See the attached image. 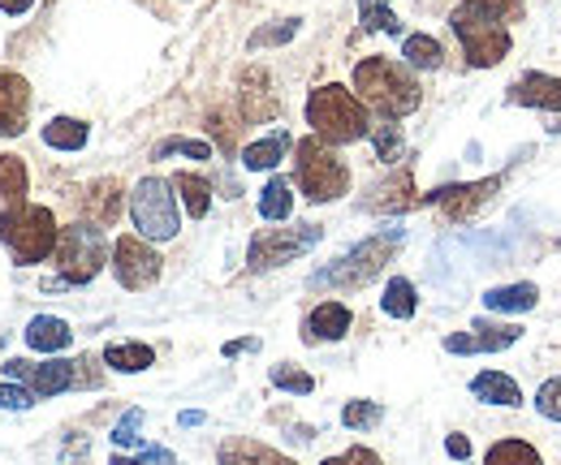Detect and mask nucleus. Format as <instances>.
Segmentation results:
<instances>
[{
    "mask_svg": "<svg viewBox=\"0 0 561 465\" xmlns=\"http://www.w3.org/2000/svg\"><path fill=\"white\" fill-rule=\"evenodd\" d=\"M354 95L363 100V108L380 113L385 121L411 117L423 100L415 73L402 61H389V57H367L354 66Z\"/></svg>",
    "mask_w": 561,
    "mask_h": 465,
    "instance_id": "1",
    "label": "nucleus"
},
{
    "mask_svg": "<svg viewBox=\"0 0 561 465\" xmlns=\"http://www.w3.org/2000/svg\"><path fill=\"white\" fill-rule=\"evenodd\" d=\"M307 126L320 142L346 147V142H358L371 133V117L354 91H346L342 82H324L307 95Z\"/></svg>",
    "mask_w": 561,
    "mask_h": 465,
    "instance_id": "2",
    "label": "nucleus"
},
{
    "mask_svg": "<svg viewBox=\"0 0 561 465\" xmlns=\"http://www.w3.org/2000/svg\"><path fill=\"white\" fill-rule=\"evenodd\" d=\"M57 237H61V229H57V216L48 207L22 202V207L0 211V246L13 255V264H44L57 251Z\"/></svg>",
    "mask_w": 561,
    "mask_h": 465,
    "instance_id": "3",
    "label": "nucleus"
},
{
    "mask_svg": "<svg viewBox=\"0 0 561 465\" xmlns=\"http://www.w3.org/2000/svg\"><path fill=\"white\" fill-rule=\"evenodd\" d=\"M294 182H298L302 199L333 202L351 190V168H346V160L329 142H320L311 133V138L294 142Z\"/></svg>",
    "mask_w": 561,
    "mask_h": 465,
    "instance_id": "4",
    "label": "nucleus"
},
{
    "mask_svg": "<svg viewBox=\"0 0 561 465\" xmlns=\"http://www.w3.org/2000/svg\"><path fill=\"white\" fill-rule=\"evenodd\" d=\"M398 242H402V233L393 229V233H376V237H367V242H358L351 255H342L337 264L320 267L316 276H311V284L316 289H363V284H371L385 264L393 259V251H398Z\"/></svg>",
    "mask_w": 561,
    "mask_h": 465,
    "instance_id": "5",
    "label": "nucleus"
},
{
    "mask_svg": "<svg viewBox=\"0 0 561 465\" xmlns=\"http://www.w3.org/2000/svg\"><path fill=\"white\" fill-rule=\"evenodd\" d=\"M449 26H454V35L462 39L467 61L476 69H492L510 57V26L489 18V13L471 9V4H458V9L449 13Z\"/></svg>",
    "mask_w": 561,
    "mask_h": 465,
    "instance_id": "6",
    "label": "nucleus"
},
{
    "mask_svg": "<svg viewBox=\"0 0 561 465\" xmlns=\"http://www.w3.org/2000/svg\"><path fill=\"white\" fill-rule=\"evenodd\" d=\"M130 220L139 229L142 242H169L182 229L178 216V195L164 177H142L139 186L130 190Z\"/></svg>",
    "mask_w": 561,
    "mask_h": 465,
    "instance_id": "7",
    "label": "nucleus"
},
{
    "mask_svg": "<svg viewBox=\"0 0 561 465\" xmlns=\"http://www.w3.org/2000/svg\"><path fill=\"white\" fill-rule=\"evenodd\" d=\"M57 267H61V284H91L100 276V267L108 259V242L95 224L78 220L70 229H61L57 237Z\"/></svg>",
    "mask_w": 561,
    "mask_h": 465,
    "instance_id": "8",
    "label": "nucleus"
},
{
    "mask_svg": "<svg viewBox=\"0 0 561 465\" xmlns=\"http://www.w3.org/2000/svg\"><path fill=\"white\" fill-rule=\"evenodd\" d=\"M324 237L320 224H294V229H260L251 237V251H247V267L251 271H273L294 259H302L307 251H316Z\"/></svg>",
    "mask_w": 561,
    "mask_h": 465,
    "instance_id": "9",
    "label": "nucleus"
},
{
    "mask_svg": "<svg viewBox=\"0 0 561 465\" xmlns=\"http://www.w3.org/2000/svg\"><path fill=\"white\" fill-rule=\"evenodd\" d=\"M4 380L26 384L35 397H61L78 384V362L70 358H48V362H26V358H9L4 362Z\"/></svg>",
    "mask_w": 561,
    "mask_h": 465,
    "instance_id": "10",
    "label": "nucleus"
},
{
    "mask_svg": "<svg viewBox=\"0 0 561 465\" xmlns=\"http://www.w3.org/2000/svg\"><path fill=\"white\" fill-rule=\"evenodd\" d=\"M160 255L142 242V237H117V246H113V276H117V284L122 289H130V293H139V289H151L156 280H160Z\"/></svg>",
    "mask_w": 561,
    "mask_h": 465,
    "instance_id": "11",
    "label": "nucleus"
},
{
    "mask_svg": "<svg viewBox=\"0 0 561 465\" xmlns=\"http://www.w3.org/2000/svg\"><path fill=\"white\" fill-rule=\"evenodd\" d=\"M501 190V177H484V182H471V186H445V190H432V195H423V202H432V207H440L449 220H467V216H476L484 202L492 199Z\"/></svg>",
    "mask_w": 561,
    "mask_h": 465,
    "instance_id": "12",
    "label": "nucleus"
},
{
    "mask_svg": "<svg viewBox=\"0 0 561 465\" xmlns=\"http://www.w3.org/2000/svg\"><path fill=\"white\" fill-rule=\"evenodd\" d=\"M523 340V328L518 324H476L471 333H454L445 336V349L449 353H501V349H510V345H518Z\"/></svg>",
    "mask_w": 561,
    "mask_h": 465,
    "instance_id": "13",
    "label": "nucleus"
},
{
    "mask_svg": "<svg viewBox=\"0 0 561 465\" xmlns=\"http://www.w3.org/2000/svg\"><path fill=\"white\" fill-rule=\"evenodd\" d=\"M122 202H126V190L117 177H100L82 190V220L95 224V229H113L122 220Z\"/></svg>",
    "mask_w": 561,
    "mask_h": 465,
    "instance_id": "14",
    "label": "nucleus"
},
{
    "mask_svg": "<svg viewBox=\"0 0 561 465\" xmlns=\"http://www.w3.org/2000/svg\"><path fill=\"white\" fill-rule=\"evenodd\" d=\"M31 117V86L22 73H0V138H18Z\"/></svg>",
    "mask_w": 561,
    "mask_h": 465,
    "instance_id": "15",
    "label": "nucleus"
},
{
    "mask_svg": "<svg viewBox=\"0 0 561 465\" xmlns=\"http://www.w3.org/2000/svg\"><path fill=\"white\" fill-rule=\"evenodd\" d=\"M505 100L518 104V108H536V113H561V78H553V73H523L510 86Z\"/></svg>",
    "mask_w": 561,
    "mask_h": 465,
    "instance_id": "16",
    "label": "nucleus"
},
{
    "mask_svg": "<svg viewBox=\"0 0 561 465\" xmlns=\"http://www.w3.org/2000/svg\"><path fill=\"white\" fill-rule=\"evenodd\" d=\"M351 324H354L351 306H342V302H320V306L307 315V324H302V340H307V345L342 340V336L351 333Z\"/></svg>",
    "mask_w": 561,
    "mask_h": 465,
    "instance_id": "17",
    "label": "nucleus"
},
{
    "mask_svg": "<svg viewBox=\"0 0 561 465\" xmlns=\"http://www.w3.org/2000/svg\"><path fill=\"white\" fill-rule=\"evenodd\" d=\"M238 100H242V121H247V126H260V121L277 117V100L268 95V73H264V69H247V73H242Z\"/></svg>",
    "mask_w": 561,
    "mask_h": 465,
    "instance_id": "18",
    "label": "nucleus"
},
{
    "mask_svg": "<svg viewBox=\"0 0 561 465\" xmlns=\"http://www.w3.org/2000/svg\"><path fill=\"white\" fill-rule=\"evenodd\" d=\"M216 462L220 465H298V462H289L285 453L268 449V444H260V440H247V435L225 440V444L216 449Z\"/></svg>",
    "mask_w": 561,
    "mask_h": 465,
    "instance_id": "19",
    "label": "nucleus"
},
{
    "mask_svg": "<svg viewBox=\"0 0 561 465\" xmlns=\"http://www.w3.org/2000/svg\"><path fill=\"white\" fill-rule=\"evenodd\" d=\"M26 345H31L35 353H61V349L73 345V333H70V324L57 319V315H35V319L26 324Z\"/></svg>",
    "mask_w": 561,
    "mask_h": 465,
    "instance_id": "20",
    "label": "nucleus"
},
{
    "mask_svg": "<svg viewBox=\"0 0 561 465\" xmlns=\"http://www.w3.org/2000/svg\"><path fill=\"white\" fill-rule=\"evenodd\" d=\"M471 397L484 400V405H510V409H518L523 405V388L505 371H480L471 380Z\"/></svg>",
    "mask_w": 561,
    "mask_h": 465,
    "instance_id": "21",
    "label": "nucleus"
},
{
    "mask_svg": "<svg viewBox=\"0 0 561 465\" xmlns=\"http://www.w3.org/2000/svg\"><path fill=\"white\" fill-rule=\"evenodd\" d=\"M289 147H294V138L285 130H273L268 138H260V142H251V147L242 151V164H247L251 173H273L280 160H285Z\"/></svg>",
    "mask_w": 561,
    "mask_h": 465,
    "instance_id": "22",
    "label": "nucleus"
},
{
    "mask_svg": "<svg viewBox=\"0 0 561 465\" xmlns=\"http://www.w3.org/2000/svg\"><path fill=\"white\" fill-rule=\"evenodd\" d=\"M173 195L178 202L186 207V216H195V220H204L211 211V182L208 177H199V173H173Z\"/></svg>",
    "mask_w": 561,
    "mask_h": 465,
    "instance_id": "23",
    "label": "nucleus"
},
{
    "mask_svg": "<svg viewBox=\"0 0 561 465\" xmlns=\"http://www.w3.org/2000/svg\"><path fill=\"white\" fill-rule=\"evenodd\" d=\"M540 302V289L536 284H501V289H489L484 293V306L489 311H501V315H523V311H536Z\"/></svg>",
    "mask_w": 561,
    "mask_h": 465,
    "instance_id": "24",
    "label": "nucleus"
},
{
    "mask_svg": "<svg viewBox=\"0 0 561 465\" xmlns=\"http://www.w3.org/2000/svg\"><path fill=\"white\" fill-rule=\"evenodd\" d=\"M104 362H108L113 371H122V375H139V371H147V367L156 362V349L142 345V340H113V345L104 349Z\"/></svg>",
    "mask_w": 561,
    "mask_h": 465,
    "instance_id": "25",
    "label": "nucleus"
},
{
    "mask_svg": "<svg viewBox=\"0 0 561 465\" xmlns=\"http://www.w3.org/2000/svg\"><path fill=\"white\" fill-rule=\"evenodd\" d=\"M26 186H31V177H26L22 155H0V211L22 207L26 202Z\"/></svg>",
    "mask_w": 561,
    "mask_h": 465,
    "instance_id": "26",
    "label": "nucleus"
},
{
    "mask_svg": "<svg viewBox=\"0 0 561 465\" xmlns=\"http://www.w3.org/2000/svg\"><path fill=\"white\" fill-rule=\"evenodd\" d=\"M87 138H91V126L78 117H53L44 126V147H53V151H82Z\"/></svg>",
    "mask_w": 561,
    "mask_h": 465,
    "instance_id": "27",
    "label": "nucleus"
},
{
    "mask_svg": "<svg viewBox=\"0 0 561 465\" xmlns=\"http://www.w3.org/2000/svg\"><path fill=\"white\" fill-rule=\"evenodd\" d=\"M380 311H385L389 319H411V315L420 311V293H415V284H411L407 276H393V280L385 284Z\"/></svg>",
    "mask_w": 561,
    "mask_h": 465,
    "instance_id": "28",
    "label": "nucleus"
},
{
    "mask_svg": "<svg viewBox=\"0 0 561 465\" xmlns=\"http://www.w3.org/2000/svg\"><path fill=\"white\" fill-rule=\"evenodd\" d=\"M402 57H407V69H440L445 48H440V39L415 31V35H402Z\"/></svg>",
    "mask_w": 561,
    "mask_h": 465,
    "instance_id": "29",
    "label": "nucleus"
},
{
    "mask_svg": "<svg viewBox=\"0 0 561 465\" xmlns=\"http://www.w3.org/2000/svg\"><path fill=\"white\" fill-rule=\"evenodd\" d=\"M260 216L273 220V224L294 216V186L285 177H268V186L260 190Z\"/></svg>",
    "mask_w": 561,
    "mask_h": 465,
    "instance_id": "30",
    "label": "nucleus"
},
{
    "mask_svg": "<svg viewBox=\"0 0 561 465\" xmlns=\"http://www.w3.org/2000/svg\"><path fill=\"white\" fill-rule=\"evenodd\" d=\"M376 195H380V199L367 202L371 211H407V207H420L415 186H411V173H398V177H393V182H385Z\"/></svg>",
    "mask_w": 561,
    "mask_h": 465,
    "instance_id": "31",
    "label": "nucleus"
},
{
    "mask_svg": "<svg viewBox=\"0 0 561 465\" xmlns=\"http://www.w3.org/2000/svg\"><path fill=\"white\" fill-rule=\"evenodd\" d=\"M484 465H545V457L527 440H496L489 449Z\"/></svg>",
    "mask_w": 561,
    "mask_h": 465,
    "instance_id": "32",
    "label": "nucleus"
},
{
    "mask_svg": "<svg viewBox=\"0 0 561 465\" xmlns=\"http://www.w3.org/2000/svg\"><path fill=\"white\" fill-rule=\"evenodd\" d=\"M393 0H358V22L363 31H385V35H402V22L389 9Z\"/></svg>",
    "mask_w": 561,
    "mask_h": 465,
    "instance_id": "33",
    "label": "nucleus"
},
{
    "mask_svg": "<svg viewBox=\"0 0 561 465\" xmlns=\"http://www.w3.org/2000/svg\"><path fill=\"white\" fill-rule=\"evenodd\" d=\"M169 155H191V160H211V142H204V138H164V142H156L151 160H169Z\"/></svg>",
    "mask_w": 561,
    "mask_h": 465,
    "instance_id": "34",
    "label": "nucleus"
},
{
    "mask_svg": "<svg viewBox=\"0 0 561 465\" xmlns=\"http://www.w3.org/2000/svg\"><path fill=\"white\" fill-rule=\"evenodd\" d=\"M273 388L294 393V397H307V393H316V380H311L307 371L289 367V362H277V367H273Z\"/></svg>",
    "mask_w": 561,
    "mask_h": 465,
    "instance_id": "35",
    "label": "nucleus"
},
{
    "mask_svg": "<svg viewBox=\"0 0 561 465\" xmlns=\"http://www.w3.org/2000/svg\"><path fill=\"white\" fill-rule=\"evenodd\" d=\"M298 31H302V22H298V18H285L277 26H260L247 44H251V48H280V44H289Z\"/></svg>",
    "mask_w": 561,
    "mask_h": 465,
    "instance_id": "36",
    "label": "nucleus"
},
{
    "mask_svg": "<svg viewBox=\"0 0 561 465\" xmlns=\"http://www.w3.org/2000/svg\"><path fill=\"white\" fill-rule=\"evenodd\" d=\"M380 418H385V405H376V400H351V405L342 409V422H346L351 431H371Z\"/></svg>",
    "mask_w": 561,
    "mask_h": 465,
    "instance_id": "37",
    "label": "nucleus"
},
{
    "mask_svg": "<svg viewBox=\"0 0 561 465\" xmlns=\"http://www.w3.org/2000/svg\"><path fill=\"white\" fill-rule=\"evenodd\" d=\"M371 147H376V160H385V164H393L398 155H402V133L393 121H385V126H371Z\"/></svg>",
    "mask_w": 561,
    "mask_h": 465,
    "instance_id": "38",
    "label": "nucleus"
},
{
    "mask_svg": "<svg viewBox=\"0 0 561 465\" xmlns=\"http://www.w3.org/2000/svg\"><path fill=\"white\" fill-rule=\"evenodd\" d=\"M462 4L489 13L496 22H518V18H523V0H462Z\"/></svg>",
    "mask_w": 561,
    "mask_h": 465,
    "instance_id": "39",
    "label": "nucleus"
},
{
    "mask_svg": "<svg viewBox=\"0 0 561 465\" xmlns=\"http://www.w3.org/2000/svg\"><path fill=\"white\" fill-rule=\"evenodd\" d=\"M536 409H540L545 418L561 422V375L558 380H545V384H540V393H536Z\"/></svg>",
    "mask_w": 561,
    "mask_h": 465,
    "instance_id": "40",
    "label": "nucleus"
},
{
    "mask_svg": "<svg viewBox=\"0 0 561 465\" xmlns=\"http://www.w3.org/2000/svg\"><path fill=\"white\" fill-rule=\"evenodd\" d=\"M31 405H35V393L26 384H13V380L0 384V409H31Z\"/></svg>",
    "mask_w": 561,
    "mask_h": 465,
    "instance_id": "41",
    "label": "nucleus"
},
{
    "mask_svg": "<svg viewBox=\"0 0 561 465\" xmlns=\"http://www.w3.org/2000/svg\"><path fill=\"white\" fill-rule=\"evenodd\" d=\"M139 427H142V409H130L117 427H113V444L126 449V444H139Z\"/></svg>",
    "mask_w": 561,
    "mask_h": 465,
    "instance_id": "42",
    "label": "nucleus"
},
{
    "mask_svg": "<svg viewBox=\"0 0 561 465\" xmlns=\"http://www.w3.org/2000/svg\"><path fill=\"white\" fill-rule=\"evenodd\" d=\"M324 465H380V457L371 453V449H363V444H354V449H346L342 457H329Z\"/></svg>",
    "mask_w": 561,
    "mask_h": 465,
    "instance_id": "43",
    "label": "nucleus"
},
{
    "mask_svg": "<svg viewBox=\"0 0 561 465\" xmlns=\"http://www.w3.org/2000/svg\"><path fill=\"white\" fill-rule=\"evenodd\" d=\"M260 349V336H242V340H225V358H242V353H255Z\"/></svg>",
    "mask_w": 561,
    "mask_h": 465,
    "instance_id": "44",
    "label": "nucleus"
},
{
    "mask_svg": "<svg viewBox=\"0 0 561 465\" xmlns=\"http://www.w3.org/2000/svg\"><path fill=\"white\" fill-rule=\"evenodd\" d=\"M445 453H449L454 462H467V457H471V440H467V435H449V440H445Z\"/></svg>",
    "mask_w": 561,
    "mask_h": 465,
    "instance_id": "45",
    "label": "nucleus"
},
{
    "mask_svg": "<svg viewBox=\"0 0 561 465\" xmlns=\"http://www.w3.org/2000/svg\"><path fill=\"white\" fill-rule=\"evenodd\" d=\"M142 465H178L169 449H142Z\"/></svg>",
    "mask_w": 561,
    "mask_h": 465,
    "instance_id": "46",
    "label": "nucleus"
},
{
    "mask_svg": "<svg viewBox=\"0 0 561 465\" xmlns=\"http://www.w3.org/2000/svg\"><path fill=\"white\" fill-rule=\"evenodd\" d=\"M31 4H35V0H0V13H9V18H22Z\"/></svg>",
    "mask_w": 561,
    "mask_h": 465,
    "instance_id": "47",
    "label": "nucleus"
},
{
    "mask_svg": "<svg viewBox=\"0 0 561 465\" xmlns=\"http://www.w3.org/2000/svg\"><path fill=\"white\" fill-rule=\"evenodd\" d=\"M178 422H182V427H199V422H204V409H182Z\"/></svg>",
    "mask_w": 561,
    "mask_h": 465,
    "instance_id": "48",
    "label": "nucleus"
},
{
    "mask_svg": "<svg viewBox=\"0 0 561 465\" xmlns=\"http://www.w3.org/2000/svg\"><path fill=\"white\" fill-rule=\"evenodd\" d=\"M108 465H142V457H117V453H113V462Z\"/></svg>",
    "mask_w": 561,
    "mask_h": 465,
    "instance_id": "49",
    "label": "nucleus"
}]
</instances>
